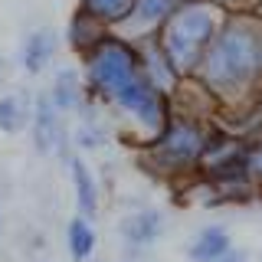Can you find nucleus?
Listing matches in <instances>:
<instances>
[{
	"label": "nucleus",
	"mask_w": 262,
	"mask_h": 262,
	"mask_svg": "<svg viewBox=\"0 0 262 262\" xmlns=\"http://www.w3.org/2000/svg\"><path fill=\"white\" fill-rule=\"evenodd\" d=\"M196 79L226 105L256 98L262 85V13L223 16L196 66Z\"/></svg>",
	"instance_id": "nucleus-1"
},
{
	"label": "nucleus",
	"mask_w": 262,
	"mask_h": 262,
	"mask_svg": "<svg viewBox=\"0 0 262 262\" xmlns=\"http://www.w3.org/2000/svg\"><path fill=\"white\" fill-rule=\"evenodd\" d=\"M220 23H223L220 7L207 4V0H196V4L177 10L170 20H164L158 27V36L154 39H158L164 59H167V66L174 69L177 79L196 76V66H200L203 53L210 49Z\"/></svg>",
	"instance_id": "nucleus-2"
},
{
	"label": "nucleus",
	"mask_w": 262,
	"mask_h": 262,
	"mask_svg": "<svg viewBox=\"0 0 262 262\" xmlns=\"http://www.w3.org/2000/svg\"><path fill=\"white\" fill-rule=\"evenodd\" d=\"M89 66H85V92L95 95V98H105L112 102L118 95V89L135 76L141 72V49L128 39H118V36H108L98 43L92 53L85 56Z\"/></svg>",
	"instance_id": "nucleus-3"
},
{
	"label": "nucleus",
	"mask_w": 262,
	"mask_h": 262,
	"mask_svg": "<svg viewBox=\"0 0 262 262\" xmlns=\"http://www.w3.org/2000/svg\"><path fill=\"white\" fill-rule=\"evenodd\" d=\"M200 141H203V128L196 121L170 118L147 147H151V158L161 170L180 174V170H190L193 164H200Z\"/></svg>",
	"instance_id": "nucleus-4"
},
{
	"label": "nucleus",
	"mask_w": 262,
	"mask_h": 262,
	"mask_svg": "<svg viewBox=\"0 0 262 262\" xmlns=\"http://www.w3.org/2000/svg\"><path fill=\"white\" fill-rule=\"evenodd\" d=\"M118 102L128 115H135L144 128L151 131H164V125L170 121V102H167V92L161 85H154V79L147 72H135L125 85L118 89V95L112 98Z\"/></svg>",
	"instance_id": "nucleus-5"
},
{
	"label": "nucleus",
	"mask_w": 262,
	"mask_h": 262,
	"mask_svg": "<svg viewBox=\"0 0 262 262\" xmlns=\"http://www.w3.org/2000/svg\"><path fill=\"white\" fill-rule=\"evenodd\" d=\"M30 128H33V147L36 154H56V158L69 161V135H66V125H62V112L53 105L49 92H39L36 102L30 108Z\"/></svg>",
	"instance_id": "nucleus-6"
},
{
	"label": "nucleus",
	"mask_w": 262,
	"mask_h": 262,
	"mask_svg": "<svg viewBox=\"0 0 262 262\" xmlns=\"http://www.w3.org/2000/svg\"><path fill=\"white\" fill-rule=\"evenodd\" d=\"M203 180L220 190V187H239L252 184V158H249V144H233L223 154L203 161Z\"/></svg>",
	"instance_id": "nucleus-7"
},
{
	"label": "nucleus",
	"mask_w": 262,
	"mask_h": 262,
	"mask_svg": "<svg viewBox=\"0 0 262 262\" xmlns=\"http://www.w3.org/2000/svg\"><path fill=\"white\" fill-rule=\"evenodd\" d=\"M118 233H121V239H125L131 249L154 246L164 236V213L161 210H151V207L135 210V213H128V216L118 223Z\"/></svg>",
	"instance_id": "nucleus-8"
},
{
	"label": "nucleus",
	"mask_w": 262,
	"mask_h": 262,
	"mask_svg": "<svg viewBox=\"0 0 262 262\" xmlns=\"http://www.w3.org/2000/svg\"><path fill=\"white\" fill-rule=\"evenodd\" d=\"M56 49H59V36H56L53 27H36L23 36L20 43V66L30 72V76H39L49 62H53Z\"/></svg>",
	"instance_id": "nucleus-9"
},
{
	"label": "nucleus",
	"mask_w": 262,
	"mask_h": 262,
	"mask_svg": "<svg viewBox=\"0 0 262 262\" xmlns=\"http://www.w3.org/2000/svg\"><path fill=\"white\" fill-rule=\"evenodd\" d=\"M69 180H72V196H76V213L79 216L92 220L98 213V184L95 174L89 170V164L79 158V154H69Z\"/></svg>",
	"instance_id": "nucleus-10"
},
{
	"label": "nucleus",
	"mask_w": 262,
	"mask_h": 262,
	"mask_svg": "<svg viewBox=\"0 0 262 262\" xmlns=\"http://www.w3.org/2000/svg\"><path fill=\"white\" fill-rule=\"evenodd\" d=\"M85 82L76 69H59L53 79V89H49V98L59 112H79L85 105Z\"/></svg>",
	"instance_id": "nucleus-11"
},
{
	"label": "nucleus",
	"mask_w": 262,
	"mask_h": 262,
	"mask_svg": "<svg viewBox=\"0 0 262 262\" xmlns=\"http://www.w3.org/2000/svg\"><path fill=\"white\" fill-rule=\"evenodd\" d=\"M229 249H233V236H229L226 226H220V223L203 226L196 233V239L190 243V262H216Z\"/></svg>",
	"instance_id": "nucleus-12"
},
{
	"label": "nucleus",
	"mask_w": 262,
	"mask_h": 262,
	"mask_svg": "<svg viewBox=\"0 0 262 262\" xmlns=\"http://www.w3.org/2000/svg\"><path fill=\"white\" fill-rule=\"evenodd\" d=\"M105 33H108V30H105L95 16H89L85 10H76V13H72V20H69V30H66V43L76 49V53L89 56L105 39Z\"/></svg>",
	"instance_id": "nucleus-13"
},
{
	"label": "nucleus",
	"mask_w": 262,
	"mask_h": 262,
	"mask_svg": "<svg viewBox=\"0 0 262 262\" xmlns=\"http://www.w3.org/2000/svg\"><path fill=\"white\" fill-rule=\"evenodd\" d=\"M135 7H138V0H79V10L95 16L105 30L118 27V23H128L135 16Z\"/></svg>",
	"instance_id": "nucleus-14"
},
{
	"label": "nucleus",
	"mask_w": 262,
	"mask_h": 262,
	"mask_svg": "<svg viewBox=\"0 0 262 262\" xmlns=\"http://www.w3.org/2000/svg\"><path fill=\"white\" fill-rule=\"evenodd\" d=\"M66 243H69V256L76 262H89V259H92L98 236H95L92 223H89V216H79V213H76V216L69 220V226H66Z\"/></svg>",
	"instance_id": "nucleus-15"
},
{
	"label": "nucleus",
	"mask_w": 262,
	"mask_h": 262,
	"mask_svg": "<svg viewBox=\"0 0 262 262\" xmlns=\"http://www.w3.org/2000/svg\"><path fill=\"white\" fill-rule=\"evenodd\" d=\"M190 4H196V0H138L135 16L144 20L147 27H161L164 20H170L177 10H184V7H190Z\"/></svg>",
	"instance_id": "nucleus-16"
},
{
	"label": "nucleus",
	"mask_w": 262,
	"mask_h": 262,
	"mask_svg": "<svg viewBox=\"0 0 262 262\" xmlns=\"http://www.w3.org/2000/svg\"><path fill=\"white\" fill-rule=\"evenodd\" d=\"M27 125H30V105L20 95L0 98V131L4 135H20Z\"/></svg>",
	"instance_id": "nucleus-17"
},
{
	"label": "nucleus",
	"mask_w": 262,
	"mask_h": 262,
	"mask_svg": "<svg viewBox=\"0 0 262 262\" xmlns=\"http://www.w3.org/2000/svg\"><path fill=\"white\" fill-rule=\"evenodd\" d=\"M76 141H79V147H98L102 144V131H98L92 121H85V125L76 131Z\"/></svg>",
	"instance_id": "nucleus-18"
},
{
	"label": "nucleus",
	"mask_w": 262,
	"mask_h": 262,
	"mask_svg": "<svg viewBox=\"0 0 262 262\" xmlns=\"http://www.w3.org/2000/svg\"><path fill=\"white\" fill-rule=\"evenodd\" d=\"M249 158H252V180H262V141L249 144Z\"/></svg>",
	"instance_id": "nucleus-19"
},
{
	"label": "nucleus",
	"mask_w": 262,
	"mask_h": 262,
	"mask_svg": "<svg viewBox=\"0 0 262 262\" xmlns=\"http://www.w3.org/2000/svg\"><path fill=\"white\" fill-rule=\"evenodd\" d=\"M216 262H249V256H246V252H243V249H229V252H226V256H220Z\"/></svg>",
	"instance_id": "nucleus-20"
},
{
	"label": "nucleus",
	"mask_w": 262,
	"mask_h": 262,
	"mask_svg": "<svg viewBox=\"0 0 262 262\" xmlns=\"http://www.w3.org/2000/svg\"><path fill=\"white\" fill-rule=\"evenodd\" d=\"M125 262H141V259H125Z\"/></svg>",
	"instance_id": "nucleus-21"
},
{
	"label": "nucleus",
	"mask_w": 262,
	"mask_h": 262,
	"mask_svg": "<svg viewBox=\"0 0 262 262\" xmlns=\"http://www.w3.org/2000/svg\"><path fill=\"white\" fill-rule=\"evenodd\" d=\"M0 69H4V62H0Z\"/></svg>",
	"instance_id": "nucleus-22"
},
{
	"label": "nucleus",
	"mask_w": 262,
	"mask_h": 262,
	"mask_svg": "<svg viewBox=\"0 0 262 262\" xmlns=\"http://www.w3.org/2000/svg\"><path fill=\"white\" fill-rule=\"evenodd\" d=\"M259 13H262V7H259Z\"/></svg>",
	"instance_id": "nucleus-23"
}]
</instances>
